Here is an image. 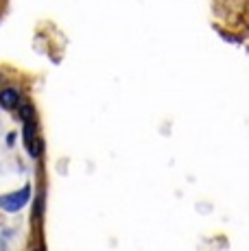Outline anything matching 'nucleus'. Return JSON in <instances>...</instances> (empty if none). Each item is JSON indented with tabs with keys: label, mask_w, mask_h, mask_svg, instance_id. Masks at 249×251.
<instances>
[{
	"label": "nucleus",
	"mask_w": 249,
	"mask_h": 251,
	"mask_svg": "<svg viewBox=\"0 0 249 251\" xmlns=\"http://www.w3.org/2000/svg\"><path fill=\"white\" fill-rule=\"evenodd\" d=\"M22 123H25V144L28 149L33 157L40 155L37 151V142H35V131H37V125H35V114H33V107L31 105H25L22 107Z\"/></svg>",
	"instance_id": "obj_1"
},
{
	"label": "nucleus",
	"mask_w": 249,
	"mask_h": 251,
	"mask_svg": "<svg viewBox=\"0 0 249 251\" xmlns=\"http://www.w3.org/2000/svg\"><path fill=\"white\" fill-rule=\"evenodd\" d=\"M31 199V186H25L16 192H7L0 197V210L4 212H20L22 207L28 203Z\"/></svg>",
	"instance_id": "obj_2"
},
{
	"label": "nucleus",
	"mask_w": 249,
	"mask_h": 251,
	"mask_svg": "<svg viewBox=\"0 0 249 251\" xmlns=\"http://www.w3.org/2000/svg\"><path fill=\"white\" fill-rule=\"evenodd\" d=\"M20 105V92L13 90V88H4L0 92V107L4 109H13Z\"/></svg>",
	"instance_id": "obj_3"
}]
</instances>
